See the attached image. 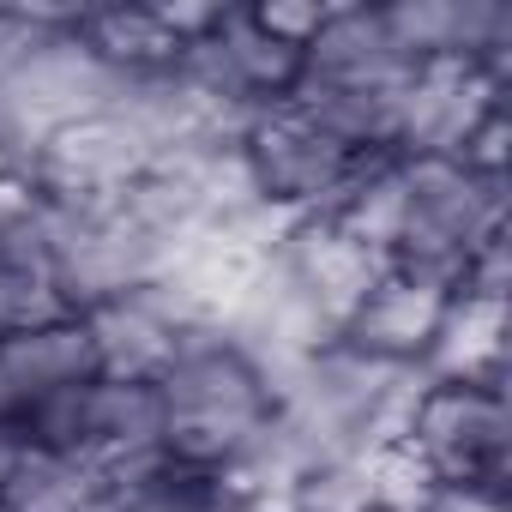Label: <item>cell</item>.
I'll list each match as a JSON object with an SVG mask.
<instances>
[{
    "label": "cell",
    "mask_w": 512,
    "mask_h": 512,
    "mask_svg": "<svg viewBox=\"0 0 512 512\" xmlns=\"http://www.w3.org/2000/svg\"><path fill=\"white\" fill-rule=\"evenodd\" d=\"M163 398V452L187 470H223L253 434L266 428L272 398L217 326H187L175 338V362L157 380Z\"/></svg>",
    "instance_id": "1"
},
{
    "label": "cell",
    "mask_w": 512,
    "mask_h": 512,
    "mask_svg": "<svg viewBox=\"0 0 512 512\" xmlns=\"http://www.w3.org/2000/svg\"><path fill=\"white\" fill-rule=\"evenodd\" d=\"M121 79H127V73L103 67V61L85 49L79 25L43 37L7 79H0V163L25 175L31 157H37L61 127H73V121L109 109L115 91H121Z\"/></svg>",
    "instance_id": "2"
},
{
    "label": "cell",
    "mask_w": 512,
    "mask_h": 512,
    "mask_svg": "<svg viewBox=\"0 0 512 512\" xmlns=\"http://www.w3.org/2000/svg\"><path fill=\"white\" fill-rule=\"evenodd\" d=\"M241 157L260 181V193L272 205H290V211H326V199L344 187L356 151H344L326 127H314L290 97H272L260 103L247 139H241Z\"/></svg>",
    "instance_id": "3"
},
{
    "label": "cell",
    "mask_w": 512,
    "mask_h": 512,
    "mask_svg": "<svg viewBox=\"0 0 512 512\" xmlns=\"http://www.w3.org/2000/svg\"><path fill=\"white\" fill-rule=\"evenodd\" d=\"M416 458L434 470V482L488 488L500 494L506 476V404L482 386H428L410 422Z\"/></svg>",
    "instance_id": "4"
},
{
    "label": "cell",
    "mask_w": 512,
    "mask_h": 512,
    "mask_svg": "<svg viewBox=\"0 0 512 512\" xmlns=\"http://www.w3.org/2000/svg\"><path fill=\"white\" fill-rule=\"evenodd\" d=\"M506 85L464 55H434L416 67V79L404 85V109H398V157H458L464 139L506 109L500 97Z\"/></svg>",
    "instance_id": "5"
},
{
    "label": "cell",
    "mask_w": 512,
    "mask_h": 512,
    "mask_svg": "<svg viewBox=\"0 0 512 512\" xmlns=\"http://www.w3.org/2000/svg\"><path fill=\"white\" fill-rule=\"evenodd\" d=\"M151 169V145L127 127V115L115 109H97L73 127H61L37 157H31V181L43 199L67 205V199H103V193H121L133 187L139 175Z\"/></svg>",
    "instance_id": "6"
},
{
    "label": "cell",
    "mask_w": 512,
    "mask_h": 512,
    "mask_svg": "<svg viewBox=\"0 0 512 512\" xmlns=\"http://www.w3.org/2000/svg\"><path fill=\"white\" fill-rule=\"evenodd\" d=\"M278 266H284V278L344 332L350 326V314L362 308V296L386 278V260L374 247H362L356 235H344L332 217H320V211H308V217H296V229L284 235V247H278Z\"/></svg>",
    "instance_id": "7"
},
{
    "label": "cell",
    "mask_w": 512,
    "mask_h": 512,
    "mask_svg": "<svg viewBox=\"0 0 512 512\" xmlns=\"http://www.w3.org/2000/svg\"><path fill=\"white\" fill-rule=\"evenodd\" d=\"M422 61H410L380 7H332V19L320 25V37L302 49V79H326V85H362V91H404L416 79Z\"/></svg>",
    "instance_id": "8"
},
{
    "label": "cell",
    "mask_w": 512,
    "mask_h": 512,
    "mask_svg": "<svg viewBox=\"0 0 512 512\" xmlns=\"http://www.w3.org/2000/svg\"><path fill=\"white\" fill-rule=\"evenodd\" d=\"M446 302H452L446 290L416 284V278H404V272H386V278L362 296V308L350 314V326H344L338 338H344L350 350H362V356H380V362H422V350H428V338H434Z\"/></svg>",
    "instance_id": "9"
},
{
    "label": "cell",
    "mask_w": 512,
    "mask_h": 512,
    "mask_svg": "<svg viewBox=\"0 0 512 512\" xmlns=\"http://www.w3.org/2000/svg\"><path fill=\"white\" fill-rule=\"evenodd\" d=\"M85 338H91V356H97V374L103 380H127V386H157L163 368L175 362V326L151 308L145 290L121 296V302H103V308H85L79 314Z\"/></svg>",
    "instance_id": "10"
},
{
    "label": "cell",
    "mask_w": 512,
    "mask_h": 512,
    "mask_svg": "<svg viewBox=\"0 0 512 512\" xmlns=\"http://www.w3.org/2000/svg\"><path fill=\"white\" fill-rule=\"evenodd\" d=\"M500 356H506V302H482L452 290L428 350H422V374L434 386H482L500 392Z\"/></svg>",
    "instance_id": "11"
},
{
    "label": "cell",
    "mask_w": 512,
    "mask_h": 512,
    "mask_svg": "<svg viewBox=\"0 0 512 512\" xmlns=\"http://www.w3.org/2000/svg\"><path fill=\"white\" fill-rule=\"evenodd\" d=\"M79 37L115 73H163L181 61V43L163 31V19L151 7H85Z\"/></svg>",
    "instance_id": "12"
},
{
    "label": "cell",
    "mask_w": 512,
    "mask_h": 512,
    "mask_svg": "<svg viewBox=\"0 0 512 512\" xmlns=\"http://www.w3.org/2000/svg\"><path fill=\"white\" fill-rule=\"evenodd\" d=\"M211 43H217L223 61L235 67L241 91H247V97H260V103L290 97L296 79H302V55L284 49V43H272L260 25H253V13H229V7H223V19L211 25Z\"/></svg>",
    "instance_id": "13"
},
{
    "label": "cell",
    "mask_w": 512,
    "mask_h": 512,
    "mask_svg": "<svg viewBox=\"0 0 512 512\" xmlns=\"http://www.w3.org/2000/svg\"><path fill=\"white\" fill-rule=\"evenodd\" d=\"M55 205L37 193L31 175L0 169V266H43L49 272Z\"/></svg>",
    "instance_id": "14"
},
{
    "label": "cell",
    "mask_w": 512,
    "mask_h": 512,
    "mask_svg": "<svg viewBox=\"0 0 512 512\" xmlns=\"http://www.w3.org/2000/svg\"><path fill=\"white\" fill-rule=\"evenodd\" d=\"M61 320H79V314L61 296L55 272H43V266H0V338H25V332L61 326Z\"/></svg>",
    "instance_id": "15"
},
{
    "label": "cell",
    "mask_w": 512,
    "mask_h": 512,
    "mask_svg": "<svg viewBox=\"0 0 512 512\" xmlns=\"http://www.w3.org/2000/svg\"><path fill=\"white\" fill-rule=\"evenodd\" d=\"M326 19H332V7H320V0H272V7H253V25H260L272 43L296 49V55L320 37Z\"/></svg>",
    "instance_id": "16"
},
{
    "label": "cell",
    "mask_w": 512,
    "mask_h": 512,
    "mask_svg": "<svg viewBox=\"0 0 512 512\" xmlns=\"http://www.w3.org/2000/svg\"><path fill=\"white\" fill-rule=\"evenodd\" d=\"M422 512H500V494H488V488H458V482H440L434 494H428V506Z\"/></svg>",
    "instance_id": "17"
},
{
    "label": "cell",
    "mask_w": 512,
    "mask_h": 512,
    "mask_svg": "<svg viewBox=\"0 0 512 512\" xmlns=\"http://www.w3.org/2000/svg\"><path fill=\"white\" fill-rule=\"evenodd\" d=\"M25 428L19 422H0V494H7V482H13V470H19V458H25Z\"/></svg>",
    "instance_id": "18"
},
{
    "label": "cell",
    "mask_w": 512,
    "mask_h": 512,
    "mask_svg": "<svg viewBox=\"0 0 512 512\" xmlns=\"http://www.w3.org/2000/svg\"><path fill=\"white\" fill-rule=\"evenodd\" d=\"M0 512H7V506H0Z\"/></svg>",
    "instance_id": "19"
}]
</instances>
